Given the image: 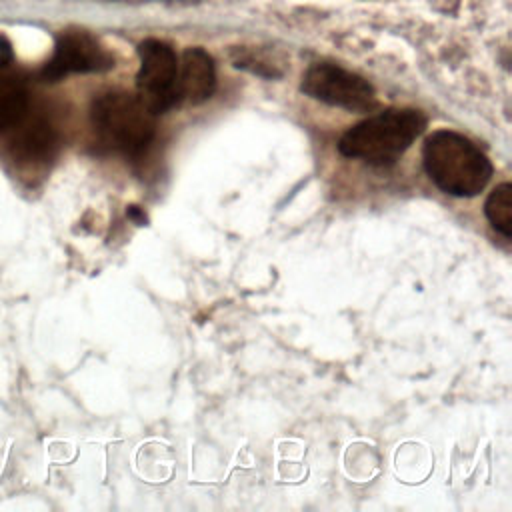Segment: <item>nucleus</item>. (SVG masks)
Segmentation results:
<instances>
[{
    "instance_id": "obj_1",
    "label": "nucleus",
    "mask_w": 512,
    "mask_h": 512,
    "mask_svg": "<svg viewBox=\"0 0 512 512\" xmlns=\"http://www.w3.org/2000/svg\"><path fill=\"white\" fill-rule=\"evenodd\" d=\"M422 160L428 178L446 194L472 198L492 178V162L466 136L454 130H436L424 140Z\"/></svg>"
},
{
    "instance_id": "obj_2",
    "label": "nucleus",
    "mask_w": 512,
    "mask_h": 512,
    "mask_svg": "<svg viewBox=\"0 0 512 512\" xmlns=\"http://www.w3.org/2000/svg\"><path fill=\"white\" fill-rule=\"evenodd\" d=\"M424 128L426 116L420 110L390 108L348 128L338 142V150L346 158H358L372 166H390Z\"/></svg>"
},
{
    "instance_id": "obj_3",
    "label": "nucleus",
    "mask_w": 512,
    "mask_h": 512,
    "mask_svg": "<svg viewBox=\"0 0 512 512\" xmlns=\"http://www.w3.org/2000/svg\"><path fill=\"white\" fill-rule=\"evenodd\" d=\"M156 114L138 96L112 90L94 98L90 122L98 140L124 156L136 158L146 152L156 134Z\"/></svg>"
},
{
    "instance_id": "obj_4",
    "label": "nucleus",
    "mask_w": 512,
    "mask_h": 512,
    "mask_svg": "<svg viewBox=\"0 0 512 512\" xmlns=\"http://www.w3.org/2000/svg\"><path fill=\"white\" fill-rule=\"evenodd\" d=\"M138 56H140V70L136 76L138 100L156 116L180 104L178 60L170 44L148 38L138 46Z\"/></svg>"
},
{
    "instance_id": "obj_5",
    "label": "nucleus",
    "mask_w": 512,
    "mask_h": 512,
    "mask_svg": "<svg viewBox=\"0 0 512 512\" xmlns=\"http://www.w3.org/2000/svg\"><path fill=\"white\" fill-rule=\"evenodd\" d=\"M300 88L314 100L350 112H370L378 106L376 92L368 80L328 62L310 66Z\"/></svg>"
},
{
    "instance_id": "obj_6",
    "label": "nucleus",
    "mask_w": 512,
    "mask_h": 512,
    "mask_svg": "<svg viewBox=\"0 0 512 512\" xmlns=\"http://www.w3.org/2000/svg\"><path fill=\"white\" fill-rule=\"evenodd\" d=\"M114 66L112 54L88 32L66 30L58 36L52 58L42 68V78L56 82L68 74L104 72Z\"/></svg>"
},
{
    "instance_id": "obj_7",
    "label": "nucleus",
    "mask_w": 512,
    "mask_h": 512,
    "mask_svg": "<svg viewBox=\"0 0 512 512\" xmlns=\"http://www.w3.org/2000/svg\"><path fill=\"white\" fill-rule=\"evenodd\" d=\"M216 88V68L212 56L202 48H188L178 64L180 102L202 104Z\"/></svg>"
},
{
    "instance_id": "obj_8",
    "label": "nucleus",
    "mask_w": 512,
    "mask_h": 512,
    "mask_svg": "<svg viewBox=\"0 0 512 512\" xmlns=\"http://www.w3.org/2000/svg\"><path fill=\"white\" fill-rule=\"evenodd\" d=\"M12 138V152L16 158L26 162H40L54 154L56 150V130L46 118H32L26 124L22 120Z\"/></svg>"
},
{
    "instance_id": "obj_9",
    "label": "nucleus",
    "mask_w": 512,
    "mask_h": 512,
    "mask_svg": "<svg viewBox=\"0 0 512 512\" xmlns=\"http://www.w3.org/2000/svg\"><path fill=\"white\" fill-rule=\"evenodd\" d=\"M28 110V92L24 82L8 72V68H0V130L14 128Z\"/></svg>"
},
{
    "instance_id": "obj_10",
    "label": "nucleus",
    "mask_w": 512,
    "mask_h": 512,
    "mask_svg": "<svg viewBox=\"0 0 512 512\" xmlns=\"http://www.w3.org/2000/svg\"><path fill=\"white\" fill-rule=\"evenodd\" d=\"M484 214L496 232H500L504 238L512 236V184L510 182L496 186L488 194L484 202Z\"/></svg>"
},
{
    "instance_id": "obj_11",
    "label": "nucleus",
    "mask_w": 512,
    "mask_h": 512,
    "mask_svg": "<svg viewBox=\"0 0 512 512\" xmlns=\"http://www.w3.org/2000/svg\"><path fill=\"white\" fill-rule=\"evenodd\" d=\"M14 54H12V44L6 36L0 34V68H8L12 62Z\"/></svg>"
},
{
    "instance_id": "obj_12",
    "label": "nucleus",
    "mask_w": 512,
    "mask_h": 512,
    "mask_svg": "<svg viewBox=\"0 0 512 512\" xmlns=\"http://www.w3.org/2000/svg\"><path fill=\"white\" fill-rule=\"evenodd\" d=\"M122 2H136V4H140V2H162V4H178V6H188V4H196L198 0H122Z\"/></svg>"
},
{
    "instance_id": "obj_13",
    "label": "nucleus",
    "mask_w": 512,
    "mask_h": 512,
    "mask_svg": "<svg viewBox=\"0 0 512 512\" xmlns=\"http://www.w3.org/2000/svg\"><path fill=\"white\" fill-rule=\"evenodd\" d=\"M128 216H130V218H136L138 222H146V216L138 210V206H128Z\"/></svg>"
}]
</instances>
